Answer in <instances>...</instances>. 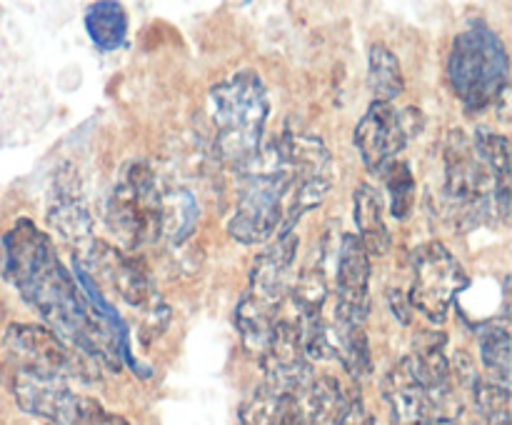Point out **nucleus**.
I'll return each instance as SVG.
<instances>
[{
  "mask_svg": "<svg viewBox=\"0 0 512 425\" xmlns=\"http://www.w3.org/2000/svg\"><path fill=\"white\" fill-rule=\"evenodd\" d=\"M280 160L290 178L285 233L308 210L318 208L333 185V158L320 138L305 133H283L275 140Z\"/></svg>",
  "mask_w": 512,
  "mask_h": 425,
  "instance_id": "obj_7",
  "label": "nucleus"
},
{
  "mask_svg": "<svg viewBox=\"0 0 512 425\" xmlns=\"http://www.w3.org/2000/svg\"><path fill=\"white\" fill-rule=\"evenodd\" d=\"M3 270L25 303L43 315L65 345L118 368L123 355L113 330L83 298L73 273L55 255L48 233L20 218L3 238Z\"/></svg>",
  "mask_w": 512,
  "mask_h": 425,
  "instance_id": "obj_1",
  "label": "nucleus"
},
{
  "mask_svg": "<svg viewBox=\"0 0 512 425\" xmlns=\"http://www.w3.org/2000/svg\"><path fill=\"white\" fill-rule=\"evenodd\" d=\"M240 173L243 183L228 233L245 245L265 243L273 238V233H285L290 178L275 143L258 153V158Z\"/></svg>",
  "mask_w": 512,
  "mask_h": 425,
  "instance_id": "obj_4",
  "label": "nucleus"
},
{
  "mask_svg": "<svg viewBox=\"0 0 512 425\" xmlns=\"http://www.w3.org/2000/svg\"><path fill=\"white\" fill-rule=\"evenodd\" d=\"M5 345L10 350L15 370L53 378L68 383L70 378L90 380L93 370L85 363L83 353H75L50 328L33 323H13L5 333Z\"/></svg>",
  "mask_w": 512,
  "mask_h": 425,
  "instance_id": "obj_9",
  "label": "nucleus"
},
{
  "mask_svg": "<svg viewBox=\"0 0 512 425\" xmlns=\"http://www.w3.org/2000/svg\"><path fill=\"white\" fill-rule=\"evenodd\" d=\"M278 425H310L300 395H280Z\"/></svg>",
  "mask_w": 512,
  "mask_h": 425,
  "instance_id": "obj_28",
  "label": "nucleus"
},
{
  "mask_svg": "<svg viewBox=\"0 0 512 425\" xmlns=\"http://www.w3.org/2000/svg\"><path fill=\"white\" fill-rule=\"evenodd\" d=\"M85 270L88 273L95 270L100 275V280H105L128 305L143 308V305L153 303V288H150V280L145 275L143 265L135 263L130 255L120 253L118 248H113L105 240H93L90 243L88 268Z\"/></svg>",
  "mask_w": 512,
  "mask_h": 425,
  "instance_id": "obj_13",
  "label": "nucleus"
},
{
  "mask_svg": "<svg viewBox=\"0 0 512 425\" xmlns=\"http://www.w3.org/2000/svg\"><path fill=\"white\" fill-rule=\"evenodd\" d=\"M48 425H55V423H48ZM73 425H128V423H125V420L120 418V415L108 413V410H105L103 405L95 403L93 408H90L88 413H85L83 418H80L78 423H73Z\"/></svg>",
  "mask_w": 512,
  "mask_h": 425,
  "instance_id": "obj_31",
  "label": "nucleus"
},
{
  "mask_svg": "<svg viewBox=\"0 0 512 425\" xmlns=\"http://www.w3.org/2000/svg\"><path fill=\"white\" fill-rule=\"evenodd\" d=\"M278 405L280 395L263 383L245 398L240 408V425H278Z\"/></svg>",
  "mask_w": 512,
  "mask_h": 425,
  "instance_id": "obj_27",
  "label": "nucleus"
},
{
  "mask_svg": "<svg viewBox=\"0 0 512 425\" xmlns=\"http://www.w3.org/2000/svg\"><path fill=\"white\" fill-rule=\"evenodd\" d=\"M108 228L125 248L155 243L163 233V198L158 195L153 170L145 163H130L110 193Z\"/></svg>",
  "mask_w": 512,
  "mask_h": 425,
  "instance_id": "obj_6",
  "label": "nucleus"
},
{
  "mask_svg": "<svg viewBox=\"0 0 512 425\" xmlns=\"http://www.w3.org/2000/svg\"><path fill=\"white\" fill-rule=\"evenodd\" d=\"M338 425H375L373 415L365 410L363 400H360V395L355 390H350L348 403H345L343 413H340Z\"/></svg>",
  "mask_w": 512,
  "mask_h": 425,
  "instance_id": "obj_30",
  "label": "nucleus"
},
{
  "mask_svg": "<svg viewBox=\"0 0 512 425\" xmlns=\"http://www.w3.org/2000/svg\"><path fill=\"white\" fill-rule=\"evenodd\" d=\"M170 320V308L165 303L153 305L150 310H145L143 323H140V333H143V343H150V338H158L165 330Z\"/></svg>",
  "mask_w": 512,
  "mask_h": 425,
  "instance_id": "obj_29",
  "label": "nucleus"
},
{
  "mask_svg": "<svg viewBox=\"0 0 512 425\" xmlns=\"http://www.w3.org/2000/svg\"><path fill=\"white\" fill-rule=\"evenodd\" d=\"M278 305L265 303V300L253 298L245 293L243 300L235 310V325H238L240 340L250 353H263L273 335L275 323H278Z\"/></svg>",
  "mask_w": 512,
  "mask_h": 425,
  "instance_id": "obj_20",
  "label": "nucleus"
},
{
  "mask_svg": "<svg viewBox=\"0 0 512 425\" xmlns=\"http://www.w3.org/2000/svg\"><path fill=\"white\" fill-rule=\"evenodd\" d=\"M290 295H293L300 318H315V315L323 313V305L328 300V280H325L323 270L305 268L290 288Z\"/></svg>",
  "mask_w": 512,
  "mask_h": 425,
  "instance_id": "obj_25",
  "label": "nucleus"
},
{
  "mask_svg": "<svg viewBox=\"0 0 512 425\" xmlns=\"http://www.w3.org/2000/svg\"><path fill=\"white\" fill-rule=\"evenodd\" d=\"M508 75V50L488 23L475 20L455 38L448 58V80L465 108L483 110L498 103L508 90Z\"/></svg>",
  "mask_w": 512,
  "mask_h": 425,
  "instance_id": "obj_3",
  "label": "nucleus"
},
{
  "mask_svg": "<svg viewBox=\"0 0 512 425\" xmlns=\"http://www.w3.org/2000/svg\"><path fill=\"white\" fill-rule=\"evenodd\" d=\"M495 183L480 160L473 138L460 128L450 130L445 140V198L455 223L463 230L478 228L495 218Z\"/></svg>",
  "mask_w": 512,
  "mask_h": 425,
  "instance_id": "obj_5",
  "label": "nucleus"
},
{
  "mask_svg": "<svg viewBox=\"0 0 512 425\" xmlns=\"http://www.w3.org/2000/svg\"><path fill=\"white\" fill-rule=\"evenodd\" d=\"M298 253V235L280 233L273 245L263 250L255 258L250 268V290L248 295L265 300V303L283 305L285 295L290 293V280H293V263Z\"/></svg>",
  "mask_w": 512,
  "mask_h": 425,
  "instance_id": "obj_14",
  "label": "nucleus"
},
{
  "mask_svg": "<svg viewBox=\"0 0 512 425\" xmlns=\"http://www.w3.org/2000/svg\"><path fill=\"white\" fill-rule=\"evenodd\" d=\"M85 30L100 50H115L123 45L128 35V13L120 3L100 0L90 5L85 13Z\"/></svg>",
  "mask_w": 512,
  "mask_h": 425,
  "instance_id": "obj_22",
  "label": "nucleus"
},
{
  "mask_svg": "<svg viewBox=\"0 0 512 425\" xmlns=\"http://www.w3.org/2000/svg\"><path fill=\"white\" fill-rule=\"evenodd\" d=\"M48 223L53 225L60 238L70 240V243L88 240L93 233V218H90L88 205L80 195L75 175H58L55 178V188L48 203Z\"/></svg>",
  "mask_w": 512,
  "mask_h": 425,
  "instance_id": "obj_17",
  "label": "nucleus"
},
{
  "mask_svg": "<svg viewBox=\"0 0 512 425\" xmlns=\"http://www.w3.org/2000/svg\"><path fill=\"white\" fill-rule=\"evenodd\" d=\"M473 398L485 425H510V388L493 380H478L473 385Z\"/></svg>",
  "mask_w": 512,
  "mask_h": 425,
  "instance_id": "obj_26",
  "label": "nucleus"
},
{
  "mask_svg": "<svg viewBox=\"0 0 512 425\" xmlns=\"http://www.w3.org/2000/svg\"><path fill=\"white\" fill-rule=\"evenodd\" d=\"M380 173H383L385 188L390 193V215L405 220L413 213L415 203V178L410 173V165L405 160H393Z\"/></svg>",
  "mask_w": 512,
  "mask_h": 425,
  "instance_id": "obj_24",
  "label": "nucleus"
},
{
  "mask_svg": "<svg viewBox=\"0 0 512 425\" xmlns=\"http://www.w3.org/2000/svg\"><path fill=\"white\" fill-rule=\"evenodd\" d=\"M410 263H413V283L408 293L410 308L423 313L433 323H445L458 293L470 285L468 273L438 240L415 248Z\"/></svg>",
  "mask_w": 512,
  "mask_h": 425,
  "instance_id": "obj_8",
  "label": "nucleus"
},
{
  "mask_svg": "<svg viewBox=\"0 0 512 425\" xmlns=\"http://www.w3.org/2000/svg\"><path fill=\"white\" fill-rule=\"evenodd\" d=\"M265 370V385L278 395H300L313 383V365L305 358L300 343V325L293 320H278L268 345L260 353Z\"/></svg>",
  "mask_w": 512,
  "mask_h": 425,
  "instance_id": "obj_11",
  "label": "nucleus"
},
{
  "mask_svg": "<svg viewBox=\"0 0 512 425\" xmlns=\"http://www.w3.org/2000/svg\"><path fill=\"white\" fill-rule=\"evenodd\" d=\"M368 88L373 90L375 103H393L405 88L398 55L380 43L368 55Z\"/></svg>",
  "mask_w": 512,
  "mask_h": 425,
  "instance_id": "obj_23",
  "label": "nucleus"
},
{
  "mask_svg": "<svg viewBox=\"0 0 512 425\" xmlns=\"http://www.w3.org/2000/svg\"><path fill=\"white\" fill-rule=\"evenodd\" d=\"M353 210L355 225H358V240L363 243V248L368 250V255H375V258L388 255L393 238H390L388 225H385L383 200H380L378 190L370 183L360 185V188L355 190Z\"/></svg>",
  "mask_w": 512,
  "mask_h": 425,
  "instance_id": "obj_19",
  "label": "nucleus"
},
{
  "mask_svg": "<svg viewBox=\"0 0 512 425\" xmlns=\"http://www.w3.org/2000/svg\"><path fill=\"white\" fill-rule=\"evenodd\" d=\"M383 395L390 405V420H393V425H425L428 420L443 415L433 395L415 378L408 358L400 360L385 375ZM445 418H450V415H445Z\"/></svg>",
  "mask_w": 512,
  "mask_h": 425,
  "instance_id": "obj_15",
  "label": "nucleus"
},
{
  "mask_svg": "<svg viewBox=\"0 0 512 425\" xmlns=\"http://www.w3.org/2000/svg\"><path fill=\"white\" fill-rule=\"evenodd\" d=\"M215 153L228 168L245 170L260 153L270 103L255 70H238L210 88Z\"/></svg>",
  "mask_w": 512,
  "mask_h": 425,
  "instance_id": "obj_2",
  "label": "nucleus"
},
{
  "mask_svg": "<svg viewBox=\"0 0 512 425\" xmlns=\"http://www.w3.org/2000/svg\"><path fill=\"white\" fill-rule=\"evenodd\" d=\"M15 400L20 408L30 415H40L48 423L73 425L93 408L98 400L88 395H78L68 388V383L53 378H40V375L13 370V383H10Z\"/></svg>",
  "mask_w": 512,
  "mask_h": 425,
  "instance_id": "obj_10",
  "label": "nucleus"
},
{
  "mask_svg": "<svg viewBox=\"0 0 512 425\" xmlns=\"http://www.w3.org/2000/svg\"><path fill=\"white\" fill-rule=\"evenodd\" d=\"M370 255L358 235L345 233L338 255V295L340 303L368 305Z\"/></svg>",
  "mask_w": 512,
  "mask_h": 425,
  "instance_id": "obj_18",
  "label": "nucleus"
},
{
  "mask_svg": "<svg viewBox=\"0 0 512 425\" xmlns=\"http://www.w3.org/2000/svg\"><path fill=\"white\" fill-rule=\"evenodd\" d=\"M408 143L400 110L393 103H370L368 113L355 128V145L370 173H380L388 163L398 158L400 150Z\"/></svg>",
  "mask_w": 512,
  "mask_h": 425,
  "instance_id": "obj_12",
  "label": "nucleus"
},
{
  "mask_svg": "<svg viewBox=\"0 0 512 425\" xmlns=\"http://www.w3.org/2000/svg\"><path fill=\"white\" fill-rule=\"evenodd\" d=\"M365 323H368V305H350L340 303V300L338 310H335V323H328L335 360H340L343 368L350 373V378L355 380L365 378L373 370Z\"/></svg>",
  "mask_w": 512,
  "mask_h": 425,
  "instance_id": "obj_16",
  "label": "nucleus"
},
{
  "mask_svg": "<svg viewBox=\"0 0 512 425\" xmlns=\"http://www.w3.org/2000/svg\"><path fill=\"white\" fill-rule=\"evenodd\" d=\"M480 355H483L485 370L490 373L493 383L510 385L512 370V343H510V325L508 318L488 320L478 333Z\"/></svg>",
  "mask_w": 512,
  "mask_h": 425,
  "instance_id": "obj_21",
  "label": "nucleus"
},
{
  "mask_svg": "<svg viewBox=\"0 0 512 425\" xmlns=\"http://www.w3.org/2000/svg\"><path fill=\"white\" fill-rule=\"evenodd\" d=\"M388 300H390V305H393V313L398 315L400 323H410V315H408V313H410V310H413V308H410L408 300L403 298V293H400L398 288H390V290H388Z\"/></svg>",
  "mask_w": 512,
  "mask_h": 425,
  "instance_id": "obj_32",
  "label": "nucleus"
},
{
  "mask_svg": "<svg viewBox=\"0 0 512 425\" xmlns=\"http://www.w3.org/2000/svg\"><path fill=\"white\" fill-rule=\"evenodd\" d=\"M425 425H458V423H455V418H445V415H438V418L428 420Z\"/></svg>",
  "mask_w": 512,
  "mask_h": 425,
  "instance_id": "obj_33",
  "label": "nucleus"
}]
</instances>
